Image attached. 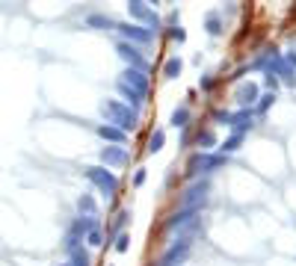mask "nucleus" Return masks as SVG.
Instances as JSON below:
<instances>
[{
  "label": "nucleus",
  "instance_id": "17",
  "mask_svg": "<svg viewBox=\"0 0 296 266\" xmlns=\"http://www.w3.org/2000/svg\"><path fill=\"white\" fill-rule=\"evenodd\" d=\"M190 122H192V112H190V106H187V104H181V106H175V109H172L169 124H172L175 130H187Z\"/></svg>",
  "mask_w": 296,
  "mask_h": 266
},
{
  "label": "nucleus",
  "instance_id": "4",
  "mask_svg": "<svg viewBox=\"0 0 296 266\" xmlns=\"http://www.w3.org/2000/svg\"><path fill=\"white\" fill-rule=\"evenodd\" d=\"M127 15L134 18V21H140V27L151 30V33H160V30H163V21L157 15V9H151V6L142 3V0H127Z\"/></svg>",
  "mask_w": 296,
  "mask_h": 266
},
{
  "label": "nucleus",
  "instance_id": "16",
  "mask_svg": "<svg viewBox=\"0 0 296 266\" xmlns=\"http://www.w3.org/2000/svg\"><path fill=\"white\" fill-rule=\"evenodd\" d=\"M95 133L107 142V145H124L127 142V133H122L119 127H113V124H98L95 127Z\"/></svg>",
  "mask_w": 296,
  "mask_h": 266
},
{
  "label": "nucleus",
  "instance_id": "18",
  "mask_svg": "<svg viewBox=\"0 0 296 266\" xmlns=\"http://www.w3.org/2000/svg\"><path fill=\"white\" fill-rule=\"evenodd\" d=\"M65 254H69V266H92V257H89V251L83 246L69 248Z\"/></svg>",
  "mask_w": 296,
  "mask_h": 266
},
{
  "label": "nucleus",
  "instance_id": "26",
  "mask_svg": "<svg viewBox=\"0 0 296 266\" xmlns=\"http://www.w3.org/2000/svg\"><path fill=\"white\" fill-rule=\"evenodd\" d=\"M127 222H130V210H122L119 216H116V222H113V231H116V234H124Z\"/></svg>",
  "mask_w": 296,
  "mask_h": 266
},
{
  "label": "nucleus",
  "instance_id": "32",
  "mask_svg": "<svg viewBox=\"0 0 296 266\" xmlns=\"http://www.w3.org/2000/svg\"><path fill=\"white\" fill-rule=\"evenodd\" d=\"M199 86L205 89V92H210V89L216 86V80H213V77H210V74H205V77H202V80H199Z\"/></svg>",
  "mask_w": 296,
  "mask_h": 266
},
{
  "label": "nucleus",
  "instance_id": "1",
  "mask_svg": "<svg viewBox=\"0 0 296 266\" xmlns=\"http://www.w3.org/2000/svg\"><path fill=\"white\" fill-rule=\"evenodd\" d=\"M98 112H101V116L107 119L104 124H113V127H119L122 133H130V130H137V127H140V112H134V109L124 104V101L104 98V101L98 104Z\"/></svg>",
  "mask_w": 296,
  "mask_h": 266
},
{
  "label": "nucleus",
  "instance_id": "31",
  "mask_svg": "<svg viewBox=\"0 0 296 266\" xmlns=\"http://www.w3.org/2000/svg\"><path fill=\"white\" fill-rule=\"evenodd\" d=\"M145 177H148V169H137V172H134V186H142Z\"/></svg>",
  "mask_w": 296,
  "mask_h": 266
},
{
  "label": "nucleus",
  "instance_id": "11",
  "mask_svg": "<svg viewBox=\"0 0 296 266\" xmlns=\"http://www.w3.org/2000/svg\"><path fill=\"white\" fill-rule=\"evenodd\" d=\"M228 127H231V133L246 136V133L255 127V112H252V109H237V112H231V122H228Z\"/></svg>",
  "mask_w": 296,
  "mask_h": 266
},
{
  "label": "nucleus",
  "instance_id": "14",
  "mask_svg": "<svg viewBox=\"0 0 296 266\" xmlns=\"http://www.w3.org/2000/svg\"><path fill=\"white\" fill-rule=\"evenodd\" d=\"M195 148H199V151H205V154H210L213 148H219L216 130H213V127H199V133H195Z\"/></svg>",
  "mask_w": 296,
  "mask_h": 266
},
{
  "label": "nucleus",
  "instance_id": "21",
  "mask_svg": "<svg viewBox=\"0 0 296 266\" xmlns=\"http://www.w3.org/2000/svg\"><path fill=\"white\" fill-rule=\"evenodd\" d=\"M86 24L89 27H95V30H116V18H110V15H89L86 18Z\"/></svg>",
  "mask_w": 296,
  "mask_h": 266
},
{
  "label": "nucleus",
  "instance_id": "5",
  "mask_svg": "<svg viewBox=\"0 0 296 266\" xmlns=\"http://www.w3.org/2000/svg\"><path fill=\"white\" fill-rule=\"evenodd\" d=\"M190 254H192V243L187 240V237H181V240H175L172 246L160 254L157 266H184Z\"/></svg>",
  "mask_w": 296,
  "mask_h": 266
},
{
  "label": "nucleus",
  "instance_id": "22",
  "mask_svg": "<svg viewBox=\"0 0 296 266\" xmlns=\"http://www.w3.org/2000/svg\"><path fill=\"white\" fill-rule=\"evenodd\" d=\"M163 145H166V130H151V136H148V154H157V151H163Z\"/></svg>",
  "mask_w": 296,
  "mask_h": 266
},
{
  "label": "nucleus",
  "instance_id": "29",
  "mask_svg": "<svg viewBox=\"0 0 296 266\" xmlns=\"http://www.w3.org/2000/svg\"><path fill=\"white\" fill-rule=\"evenodd\" d=\"M86 243H89V246H104V234H101V228L89 231V234H86Z\"/></svg>",
  "mask_w": 296,
  "mask_h": 266
},
{
  "label": "nucleus",
  "instance_id": "23",
  "mask_svg": "<svg viewBox=\"0 0 296 266\" xmlns=\"http://www.w3.org/2000/svg\"><path fill=\"white\" fill-rule=\"evenodd\" d=\"M205 27H208L210 35H222V18H219V12H208V18H205Z\"/></svg>",
  "mask_w": 296,
  "mask_h": 266
},
{
  "label": "nucleus",
  "instance_id": "15",
  "mask_svg": "<svg viewBox=\"0 0 296 266\" xmlns=\"http://www.w3.org/2000/svg\"><path fill=\"white\" fill-rule=\"evenodd\" d=\"M195 216H199V210H178V213H172V216L163 222V228L166 231H181V228H187Z\"/></svg>",
  "mask_w": 296,
  "mask_h": 266
},
{
  "label": "nucleus",
  "instance_id": "13",
  "mask_svg": "<svg viewBox=\"0 0 296 266\" xmlns=\"http://www.w3.org/2000/svg\"><path fill=\"white\" fill-rule=\"evenodd\" d=\"M116 92L124 98V104L130 106L134 112H140L142 106H145V95L142 92H137V89H130L127 83H122V80H116Z\"/></svg>",
  "mask_w": 296,
  "mask_h": 266
},
{
  "label": "nucleus",
  "instance_id": "27",
  "mask_svg": "<svg viewBox=\"0 0 296 266\" xmlns=\"http://www.w3.org/2000/svg\"><path fill=\"white\" fill-rule=\"evenodd\" d=\"M166 35H169L172 42H178V45H184V42H187V30H184L181 24H178V27H169V30H166Z\"/></svg>",
  "mask_w": 296,
  "mask_h": 266
},
{
  "label": "nucleus",
  "instance_id": "33",
  "mask_svg": "<svg viewBox=\"0 0 296 266\" xmlns=\"http://www.w3.org/2000/svg\"><path fill=\"white\" fill-rule=\"evenodd\" d=\"M264 83H267V89H270V92H276V89H279V80H276V77H273L270 71L264 74Z\"/></svg>",
  "mask_w": 296,
  "mask_h": 266
},
{
  "label": "nucleus",
  "instance_id": "7",
  "mask_svg": "<svg viewBox=\"0 0 296 266\" xmlns=\"http://www.w3.org/2000/svg\"><path fill=\"white\" fill-rule=\"evenodd\" d=\"M116 53L124 59V65H127V68H137V71H145V74H148V59L142 56V51L137 48V45H130V42H122V39H119Z\"/></svg>",
  "mask_w": 296,
  "mask_h": 266
},
{
  "label": "nucleus",
  "instance_id": "8",
  "mask_svg": "<svg viewBox=\"0 0 296 266\" xmlns=\"http://www.w3.org/2000/svg\"><path fill=\"white\" fill-rule=\"evenodd\" d=\"M116 30L122 33V42H130V45H148V42H154V35L151 30H145V27H140V24H116Z\"/></svg>",
  "mask_w": 296,
  "mask_h": 266
},
{
  "label": "nucleus",
  "instance_id": "28",
  "mask_svg": "<svg viewBox=\"0 0 296 266\" xmlns=\"http://www.w3.org/2000/svg\"><path fill=\"white\" fill-rule=\"evenodd\" d=\"M113 248H116L119 254H124V251L130 248V237H127V234H116V243H113Z\"/></svg>",
  "mask_w": 296,
  "mask_h": 266
},
{
  "label": "nucleus",
  "instance_id": "10",
  "mask_svg": "<svg viewBox=\"0 0 296 266\" xmlns=\"http://www.w3.org/2000/svg\"><path fill=\"white\" fill-rule=\"evenodd\" d=\"M98 160H101L104 169H113V166H124V163L130 160V154H127L124 145H104V148L98 151Z\"/></svg>",
  "mask_w": 296,
  "mask_h": 266
},
{
  "label": "nucleus",
  "instance_id": "20",
  "mask_svg": "<svg viewBox=\"0 0 296 266\" xmlns=\"http://www.w3.org/2000/svg\"><path fill=\"white\" fill-rule=\"evenodd\" d=\"M77 210H80V216H98V201L89 193H83L77 198Z\"/></svg>",
  "mask_w": 296,
  "mask_h": 266
},
{
  "label": "nucleus",
  "instance_id": "30",
  "mask_svg": "<svg viewBox=\"0 0 296 266\" xmlns=\"http://www.w3.org/2000/svg\"><path fill=\"white\" fill-rule=\"evenodd\" d=\"M213 122L216 124H228L231 122V112H228V109H213Z\"/></svg>",
  "mask_w": 296,
  "mask_h": 266
},
{
  "label": "nucleus",
  "instance_id": "35",
  "mask_svg": "<svg viewBox=\"0 0 296 266\" xmlns=\"http://www.w3.org/2000/svg\"><path fill=\"white\" fill-rule=\"evenodd\" d=\"M59 266H69V263H59Z\"/></svg>",
  "mask_w": 296,
  "mask_h": 266
},
{
  "label": "nucleus",
  "instance_id": "6",
  "mask_svg": "<svg viewBox=\"0 0 296 266\" xmlns=\"http://www.w3.org/2000/svg\"><path fill=\"white\" fill-rule=\"evenodd\" d=\"M208 193H210V180H195L187 193L181 195V210H202V204L208 201Z\"/></svg>",
  "mask_w": 296,
  "mask_h": 266
},
{
  "label": "nucleus",
  "instance_id": "12",
  "mask_svg": "<svg viewBox=\"0 0 296 266\" xmlns=\"http://www.w3.org/2000/svg\"><path fill=\"white\" fill-rule=\"evenodd\" d=\"M119 80H122V83H127L130 89H137V92H142V95H148V86H151L148 74H145V71H137V68H124Z\"/></svg>",
  "mask_w": 296,
  "mask_h": 266
},
{
  "label": "nucleus",
  "instance_id": "9",
  "mask_svg": "<svg viewBox=\"0 0 296 266\" xmlns=\"http://www.w3.org/2000/svg\"><path fill=\"white\" fill-rule=\"evenodd\" d=\"M258 98H261V86L255 83V80H249V83H240V86L234 89V101L240 109H252V106L258 104Z\"/></svg>",
  "mask_w": 296,
  "mask_h": 266
},
{
  "label": "nucleus",
  "instance_id": "3",
  "mask_svg": "<svg viewBox=\"0 0 296 266\" xmlns=\"http://www.w3.org/2000/svg\"><path fill=\"white\" fill-rule=\"evenodd\" d=\"M228 163L225 154H205V151H195V154H190V160H187V172L184 175L187 177H199V175H210V172H216V169H222Z\"/></svg>",
  "mask_w": 296,
  "mask_h": 266
},
{
  "label": "nucleus",
  "instance_id": "2",
  "mask_svg": "<svg viewBox=\"0 0 296 266\" xmlns=\"http://www.w3.org/2000/svg\"><path fill=\"white\" fill-rule=\"evenodd\" d=\"M83 175H86V180L104 198H116L119 195V177H116V172H110L104 166H83Z\"/></svg>",
  "mask_w": 296,
  "mask_h": 266
},
{
  "label": "nucleus",
  "instance_id": "19",
  "mask_svg": "<svg viewBox=\"0 0 296 266\" xmlns=\"http://www.w3.org/2000/svg\"><path fill=\"white\" fill-rule=\"evenodd\" d=\"M181 71H184L181 56H169V59H166V65H163V80H178V77H181Z\"/></svg>",
  "mask_w": 296,
  "mask_h": 266
},
{
  "label": "nucleus",
  "instance_id": "25",
  "mask_svg": "<svg viewBox=\"0 0 296 266\" xmlns=\"http://www.w3.org/2000/svg\"><path fill=\"white\" fill-rule=\"evenodd\" d=\"M273 104H276V92H267V95H261V98H258L255 109H258V112H267Z\"/></svg>",
  "mask_w": 296,
  "mask_h": 266
},
{
  "label": "nucleus",
  "instance_id": "24",
  "mask_svg": "<svg viewBox=\"0 0 296 266\" xmlns=\"http://www.w3.org/2000/svg\"><path fill=\"white\" fill-rule=\"evenodd\" d=\"M243 139H246V136H237V133H231V136H228V139L219 145V154H225V157H228V154H234V151L243 145Z\"/></svg>",
  "mask_w": 296,
  "mask_h": 266
},
{
  "label": "nucleus",
  "instance_id": "34",
  "mask_svg": "<svg viewBox=\"0 0 296 266\" xmlns=\"http://www.w3.org/2000/svg\"><path fill=\"white\" fill-rule=\"evenodd\" d=\"M284 62H287V65L296 71V53H284Z\"/></svg>",
  "mask_w": 296,
  "mask_h": 266
}]
</instances>
